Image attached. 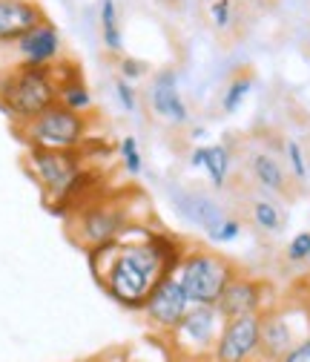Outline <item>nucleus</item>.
Returning <instances> with one entry per match:
<instances>
[{"mask_svg": "<svg viewBox=\"0 0 310 362\" xmlns=\"http://www.w3.org/2000/svg\"><path fill=\"white\" fill-rule=\"evenodd\" d=\"M118 362H179V356L172 354V348L164 337H150L144 342H136L126 351H121Z\"/></svg>", "mask_w": 310, "mask_h": 362, "instance_id": "a211bd4d", "label": "nucleus"}, {"mask_svg": "<svg viewBox=\"0 0 310 362\" xmlns=\"http://www.w3.org/2000/svg\"><path fill=\"white\" fill-rule=\"evenodd\" d=\"M23 170L37 185L40 199L52 213H66L83 196V187L90 181V170L83 164L81 153H61V150H35L26 147Z\"/></svg>", "mask_w": 310, "mask_h": 362, "instance_id": "f03ea898", "label": "nucleus"}, {"mask_svg": "<svg viewBox=\"0 0 310 362\" xmlns=\"http://www.w3.org/2000/svg\"><path fill=\"white\" fill-rule=\"evenodd\" d=\"M264 293L268 285L261 279H250L236 274L230 279V285L225 288V293L218 296L215 308L221 310L225 320H236V316H250V313H264Z\"/></svg>", "mask_w": 310, "mask_h": 362, "instance_id": "f8f14e48", "label": "nucleus"}, {"mask_svg": "<svg viewBox=\"0 0 310 362\" xmlns=\"http://www.w3.org/2000/svg\"><path fill=\"white\" fill-rule=\"evenodd\" d=\"M250 213H253L256 228H258V230H264V233H279V230H282V224H285L279 204H276V202H270V199H256Z\"/></svg>", "mask_w": 310, "mask_h": 362, "instance_id": "4be33fe9", "label": "nucleus"}, {"mask_svg": "<svg viewBox=\"0 0 310 362\" xmlns=\"http://www.w3.org/2000/svg\"><path fill=\"white\" fill-rule=\"evenodd\" d=\"M253 75H236L227 86H225V95H221V112L225 115H236L242 107H244V101H247V95L253 93Z\"/></svg>", "mask_w": 310, "mask_h": 362, "instance_id": "412c9836", "label": "nucleus"}, {"mask_svg": "<svg viewBox=\"0 0 310 362\" xmlns=\"http://www.w3.org/2000/svg\"><path fill=\"white\" fill-rule=\"evenodd\" d=\"M43 21L47 9L37 0H0V47H9Z\"/></svg>", "mask_w": 310, "mask_h": 362, "instance_id": "ddd939ff", "label": "nucleus"}, {"mask_svg": "<svg viewBox=\"0 0 310 362\" xmlns=\"http://www.w3.org/2000/svg\"><path fill=\"white\" fill-rule=\"evenodd\" d=\"M98 23H101V40L109 55H124V32L118 21V4L115 0H101L98 6Z\"/></svg>", "mask_w": 310, "mask_h": 362, "instance_id": "6ab92c4d", "label": "nucleus"}, {"mask_svg": "<svg viewBox=\"0 0 310 362\" xmlns=\"http://www.w3.org/2000/svg\"><path fill=\"white\" fill-rule=\"evenodd\" d=\"M0 49H9V64L6 66H15V64H23V66H55L58 61L66 58L64 35L49 18L43 23H37V26H32L15 43L0 47Z\"/></svg>", "mask_w": 310, "mask_h": 362, "instance_id": "6e6552de", "label": "nucleus"}, {"mask_svg": "<svg viewBox=\"0 0 310 362\" xmlns=\"http://www.w3.org/2000/svg\"><path fill=\"white\" fill-rule=\"evenodd\" d=\"M285 156H287V167L293 173L296 181H307L310 178V167H307V158H304V150L299 141H285Z\"/></svg>", "mask_w": 310, "mask_h": 362, "instance_id": "393cba45", "label": "nucleus"}, {"mask_svg": "<svg viewBox=\"0 0 310 362\" xmlns=\"http://www.w3.org/2000/svg\"><path fill=\"white\" fill-rule=\"evenodd\" d=\"M236 274L239 270L230 259L218 256L213 250H204V247L187 250L179 270H175V276L184 285L193 305H215Z\"/></svg>", "mask_w": 310, "mask_h": 362, "instance_id": "39448f33", "label": "nucleus"}, {"mask_svg": "<svg viewBox=\"0 0 310 362\" xmlns=\"http://www.w3.org/2000/svg\"><path fill=\"white\" fill-rule=\"evenodd\" d=\"M239 236H242V221L233 218V216H225V221H221L207 239H210L213 245H233Z\"/></svg>", "mask_w": 310, "mask_h": 362, "instance_id": "a878e982", "label": "nucleus"}, {"mask_svg": "<svg viewBox=\"0 0 310 362\" xmlns=\"http://www.w3.org/2000/svg\"><path fill=\"white\" fill-rule=\"evenodd\" d=\"M204 135H207L204 127H196V129H193V139H204Z\"/></svg>", "mask_w": 310, "mask_h": 362, "instance_id": "2f4dec72", "label": "nucleus"}, {"mask_svg": "<svg viewBox=\"0 0 310 362\" xmlns=\"http://www.w3.org/2000/svg\"><path fill=\"white\" fill-rule=\"evenodd\" d=\"M175 207H179V213L196 224V228L204 230V236H210L221 221H225V207H221L215 199L204 196V193H179L175 196Z\"/></svg>", "mask_w": 310, "mask_h": 362, "instance_id": "dca6fc26", "label": "nucleus"}, {"mask_svg": "<svg viewBox=\"0 0 310 362\" xmlns=\"http://www.w3.org/2000/svg\"><path fill=\"white\" fill-rule=\"evenodd\" d=\"M207 15L215 29H230L236 21V0H213V4H207Z\"/></svg>", "mask_w": 310, "mask_h": 362, "instance_id": "b1692460", "label": "nucleus"}, {"mask_svg": "<svg viewBox=\"0 0 310 362\" xmlns=\"http://www.w3.org/2000/svg\"><path fill=\"white\" fill-rule=\"evenodd\" d=\"M190 305H193V299L187 296L184 285L179 282L175 274H169L150 293V299H147L141 313H144L147 325L155 331V337H169L172 328L184 320V313L190 310Z\"/></svg>", "mask_w": 310, "mask_h": 362, "instance_id": "1a4fd4ad", "label": "nucleus"}, {"mask_svg": "<svg viewBox=\"0 0 310 362\" xmlns=\"http://www.w3.org/2000/svg\"><path fill=\"white\" fill-rule=\"evenodd\" d=\"M225 322L227 320L221 316V310L215 305H190L184 320L164 339L169 342L179 362H210Z\"/></svg>", "mask_w": 310, "mask_h": 362, "instance_id": "423d86ee", "label": "nucleus"}, {"mask_svg": "<svg viewBox=\"0 0 310 362\" xmlns=\"http://www.w3.org/2000/svg\"><path fill=\"white\" fill-rule=\"evenodd\" d=\"M58 104L55 66H4L0 69V112L15 127L37 118Z\"/></svg>", "mask_w": 310, "mask_h": 362, "instance_id": "7ed1b4c3", "label": "nucleus"}, {"mask_svg": "<svg viewBox=\"0 0 310 362\" xmlns=\"http://www.w3.org/2000/svg\"><path fill=\"white\" fill-rule=\"evenodd\" d=\"M250 173H253V178L258 181L261 190L279 193V196L287 190V173H285V167L279 164V158L270 156V153H256V156L250 158Z\"/></svg>", "mask_w": 310, "mask_h": 362, "instance_id": "f3484780", "label": "nucleus"}, {"mask_svg": "<svg viewBox=\"0 0 310 362\" xmlns=\"http://www.w3.org/2000/svg\"><path fill=\"white\" fill-rule=\"evenodd\" d=\"M204 4H213V0H204Z\"/></svg>", "mask_w": 310, "mask_h": 362, "instance_id": "c9c22d12", "label": "nucleus"}, {"mask_svg": "<svg viewBox=\"0 0 310 362\" xmlns=\"http://www.w3.org/2000/svg\"><path fill=\"white\" fill-rule=\"evenodd\" d=\"M15 135L35 150H61V153H81L90 141V118L66 110L64 104L49 107L37 118L15 127Z\"/></svg>", "mask_w": 310, "mask_h": 362, "instance_id": "20e7f679", "label": "nucleus"}, {"mask_svg": "<svg viewBox=\"0 0 310 362\" xmlns=\"http://www.w3.org/2000/svg\"><path fill=\"white\" fill-rule=\"evenodd\" d=\"M115 98L121 104L124 112H138V93H136V83H129L124 78L115 81Z\"/></svg>", "mask_w": 310, "mask_h": 362, "instance_id": "bb28decb", "label": "nucleus"}, {"mask_svg": "<svg viewBox=\"0 0 310 362\" xmlns=\"http://www.w3.org/2000/svg\"><path fill=\"white\" fill-rule=\"evenodd\" d=\"M150 107L161 121H167L172 127L190 124V107L179 89V72L175 69L155 72V78L150 83Z\"/></svg>", "mask_w": 310, "mask_h": 362, "instance_id": "9b49d317", "label": "nucleus"}, {"mask_svg": "<svg viewBox=\"0 0 310 362\" xmlns=\"http://www.w3.org/2000/svg\"><path fill=\"white\" fill-rule=\"evenodd\" d=\"M204 164H207V147H193V153H190V167L193 170H204Z\"/></svg>", "mask_w": 310, "mask_h": 362, "instance_id": "7c9ffc66", "label": "nucleus"}, {"mask_svg": "<svg viewBox=\"0 0 310 362\" xmlns=\"http://www.w3.org/2000/svg\"><path fill=\"white\" fill-rule=\"evenodd\" d=\"M118 69H121V78H124V81H129V83L141 81V78L150 72V66H147L141 58H132V55H124V58H121V64H118Z\"/></svg>", "mask_w": 310, "mask_h": 362, "instance_id": "c85d7f7f", "label": "nucleus"}, {"mask_svg": "<svg viewBox=\"0 0 310 362\" xmlns=\"http://www.w3.org/2000/svg\"><path fill=\"white\" fill-rule=\"evenodd\" d=\"M167 4H179V0H167Z\"/></svg>", "mask_w": 310, "mask_h": 362, "instance_id": "473e14b6", "label": "nucleus"}, {"mask_svg": "<svg viewBox=\"0 0 310 362\" xmlns=\"http://www.w3.org/2000/svg\"><path fill=\"white\" fill-rule=\"evenodd\" d=\"M261 345V313L227 320L218 334L210 362H253Z\"/></svg>", "mask_w": 310, "mask_h": 362, "instance_id": "9d476101", "label": "nucleus"}, {"mask_svg": "<svg viewBox=\"0 0 310 362\" xmlns=\"http://www.w3.org/2000/svg\"><path fill=\"white\" fill-rule=\"evenodd\" d=\"M230 150L225 144H210L207 147V164H204V173L210 178V185L215 190H221L227 185V175H230Z\"/></svg>", "mask_w": 310, "mask_h": 362, "instance_id": "aec40b11", "label": "nucleus"}, {"mask_svg": "<svg viewBox=\"0 0 310 362\" xmlns=\"http://www.w3.org/2000/svg\"><path fill=\"white\" fill-rule=\"evenodd\" d=\"M296 342L299 339L293 337V325L282 310L261 313V345H258L261 362H279Z\"/></svg>", "mask_w": 310, "mask_h": 362, "instance_id": "2eb2a0df", "label": "nucleus"}, {"mask_svg": "<svg viewBox=\"0 0 310 362\" xmlns=\"http://www.w3.org/2000/svg\"><path fill=\"white\" fill-rule=\"evenodd\" d=\"M118 156H121V164H124L126 175L138 178L144 173V156H141V147H138L136 135H124V139L118 141Z\"/></svg>", "mask_w": 310, "mask_h": 362, "instance_id": "5701e85b", "label": "nucleus"}, {"mask_svg": "<svg viewBox=\"0 0 310 362\" xmlns=\"http://www.w3.org/2000/svg\"><path fill=\"white\" fill-rule=\"evenodd\" d=\"M307 264H310V253H307Z\"/></svg>", "mask_w": 310, "mask_h": 362, "instance_id": "f704fd0d", "label": "nucleus"}, {"mask_svg": "<svg viewBox=\"0 0 310 362\" xmlns=\"http://www.w3.org/2000/svg\"><path fill=\"white\" fill-rule=\"evenodd\" d=\"M287 262H293V264H302V262H307V253H310V230H302V233H296L290 242H287Z\"/></svg>", "mask_w": 310, "mask_h": 362, "instance_id": "cd10ccee", "label": "nucleus"}, {"mask_svg": "<svg viewBox=\"0 0 310 362\" xmlns=\"http://www.w3.org/2000/svg\"><path fill=\"white\" fill-rule=\"evenodd\" d=\"M279 362H310V334L307 337H302Z\"/></svg>", "mask_w": 310, "mask_h": 362, "instance_id": "c756f323", "label": "nucleus"}, {"mask_svg": "<svg viewBox=\"0 0 310 362\" xmlns=\"http://www.w3.org/2000/svg\"><path fill=\"white\" fill-rule=\"evenodd\" d=\"M132 224L129 213L118 202H86L78 204L69 216V236L81 250H93L101 245H109L124 236V230Z\"/></svg>", "mask_w": 310, "mask_h": 362, "instance_id": "0eeeda50", "label": "nucleus"}, {"mask_svg": "<svg viewBox=\"0 0 310 362\" xmlns=\"http://www.w3.org/2000/svg\"><path fill=\"white\" fill-rule=\"evenodd\" d=\"M118 356H121V354H118ZM90 362H101V359H90Z\"/></svg>", "mask_w": 310, "mask_h": 362, "instance_id": "72a5a7b5", "label": "nucleus"}, {"mask_svg": "<svg viewBox=\"0 0 310 362\" xmlns=\"http://www.w3.org/2000/svg\"><path fill=\"white\" fill-rule=\"evenodd\" d=\"M55 78H58V104H64L72 112L90 115L95 107V98H93V89L86 86V81L81 75V66L75 61L64 58L55 64Z\"/></svg>", "mask_w": 310, "mask_h": 362, "instance_id": "4468645a", "label": "nucleus"}, {"mask_svg": "<svg viewBox=\"0 0 310 362\" xmlns=\"http://www.w3.org/2000/svg\"><path fill=\"white\" fill-rule=\"evenodd\" d=\"M86 264L101 291L132 313H141L158 282L172 274L155 230L136 221L121 239L86 250Z\"/></svg>", "mask_w": 310, "mask_h": 362, "instance_id": "f257e3e1", "label": "nucleus"}]
</instances>
